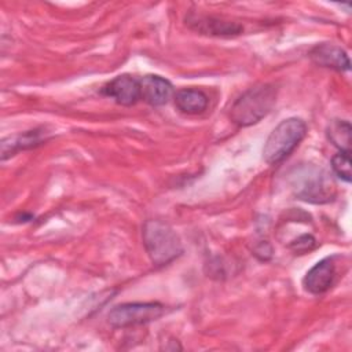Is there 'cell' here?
Instances as JSON below:
<instances>
[{"instance_id": "10", "label": "cell", "mask_w": 352, "mask_h": 352, "mask_svg": "<svg viewBox=\"0 0 352 352\" xmlns=\"http://www.w3.org/2000/svg\"><path fill=\"white\" fill-rule=\"evenodd\" d=\"M309 58L314 63L337 72H348L351 69L346 52L341 47L331 43H322L315 45L309 51Z\"/></svg>"}, {"instance_id": "11", "label": "cell", "mask_w": 352, "mask_h": 352, "mask_svg": "<svg viewBox=\"0 0 352 352\" xmlns=\"http://www.w3.org/2000/svg\"><path fill=\"white\" fill-rule=\"evenodd\" d=\"M173 100L179 111L190 116L204 113L209 104L208 95L204 91L195 88H182L176 91Z\"/></svg>"}, {"instance_id": "7", "label": "cell", "mask_w": 352, "mask_h": 352, "mask_svg": "<svg viewBox=\"0 0 352 352\" xmlns=\"http://www.w3.org/2000/svg\"><path fill=\"white\" fill-rule=\"evenodd\" d=\"M334 257H324L318 261L304 276V289L311 294H322L327 292L336 279Z\"/></svg>"}, {"instance_id": "6", "label": "cell", "mask_w": 352, "mask_h": 352, "mask_svg": "<svg viewBox=\"0 0 352 352\" xmlns=\"http://www.w3.org/2000/svg\"><path fill=\"white\" fill-rule=\"evenodd\" d=\"M186 22L190 29L208 36L230 37V36H236L243 30V28L236 22L223 21L220 18L208 16V15L191 14L186 18Z\"/></svg>"}, {"instance_id": "14", "label": "cell", "mask_w": 352, "mask_h": 352, "mask_svg": "<svg viewBox=\"0 0 352 352\" xmlns=\"http://www.w3.org/2000/svg\"><path fill=\"white\" fill-rule=\"evenodd\" d=\"M351 153L340 151L331 158V169L341 180L351 183L352 172H351Z\"/></svg>"}, {"instance_id": "13", "label": "cell", "mask_w": 352, "mask_h": 352, "mask_svg": "<svg viewBox=\"0 0 352 352\" xmlns=\"http://www.w3.org/2000/svg\"><path fill=\"white\" fill-rule=\"evenodd\" d=\"M327 138L340 151L351 153V124L346 120H333L327 126Z\"/></svg>"}, {"instance_id": "1", "label": "cell", "mask_w": 352, "mask_h": 352, "mask_svg": "<svg viewBox=\"0 0 352 352\" xmlns=\"http://www.w3.org/2000/svg\"><path fill=\"white\" fill-rule=\"evenodd\" d=\"M275 103L276 88L274 85H254L234 100L228 116L238 126H250L260 122L272 110Z\"/></svg>"}, {"instance_id": "9", "label": "cell", "mask_w": 352, "mask_h": 352, "mask_svg": "<svg viewBox=\"0 0 352 352\" xmlns=\"http://www.w3.org/2000/svg\"><path fill=\"white\" fill-rule=\"evenodd\" d=\"M139 85L140 99H143L150 106H164L175 95L170 81L157 74H147L142 77L139 80Z\"/></svg>"}, {"instance_id": "8", "label": "cell", "mask_w": 352, "mask_h": 352, "mask_svg": "<svg viewBox=\"0 0 352 352\" xmlns=\"http://www.w3.org/2000/svg\"><path fill=\"white\" fill-rule=\"evenodd\" d=\"M102 94L121 106H132L140 100L139 80L129 74L117 76L103 87Z\"/></svg>"}, {"instance_id": "16", "label": "cell", "mask_w": 352, "mask_h": 352, "mask_svg": "<svg viewBox=\"0 0 352 352\" xmlns=\"http://www.w3.org/2000/svg\"><path fill=\"white\" fill-rule=\"evenodd\" d=\"M253 253H254V256L257 257V258H260V260H268V258H271V256H272V248H271V245L268 243V242H258L257 245H256V248L253 249Z\"/></svg>"}, {"instance_id": "15", "label": "cell", "mask_w": 352, "mask_h": 352, "mask_svg": "<svg viewBox=\"0 0 352 352\" xmlns=\"http://www.w3.org/2000/svg\"><path fill=\"white\" fill-rule=\"evenodd\" d=\"M315 245H316L315 238L309 234H304L290 243V249L296 253H305V252L312 250L315 248Z\"/></svg>"}, {"instance_id": "4", "label": "cell", "mask_w": 352, "mask_h": 352, "mask_svg": "<svg viewBox=\"0 0 352 352\" xmlns=\"http://www.w3.org/2000/svg\"><path fill=\"white\" fill-rule=\"evenodd\" d=\"M293 188L297 198L312 204L329 202L336 195L334 184L326 172L314 166L302 168L297 172Z\"/></svg>"}, {"instance_id": "2", "label": "cell", "mask_w": 352, "mask_h": 352, "mask_svg": "<svg viewBox=\"0 0 352 352\" xmlns=\"http://www.w3.org/2000/svg\"><path fill=\"white\" fill-rule=\"evenodd\" d=\"M143 245L153 264L161 267L172 263L183 253V246L175 230L161 220H147L142 230Z\"/></svg>"}, {"instance_id": "5", "label": "cell", "mask_w": 352, "mask_h": 352, "mask_svg": "<svg viewBox=\"0 0 352 352\" xmlns=\"http://www.w3.org/2000/svg\"><path fill=\"white\" fill-rule=\"evenodd\" d=\"M165 312L161 302H125L110 309L107 320L116 329L133 327L160 319Z\"/></svg>"}, {"instance_id": "3", "label": "cell", "mask_w": 352, "mask_h": 352, "mask_svg": "<svg viewBox=\"0 0 352 352\" xmlns=\"http://www.w3.org/2000/svg\"><path fill=\"white\" fill-rule=\"evenodd\" d=\"M307 124L297 117L280 121L270 133L263 148V158L268 165L285 161L305 138Z\"/></svg>"}, {"instance_id": "12", "label": "cell", "mask_w": 352, "mask_h": 352, "mask_svg": "<svg viewBox=\"0 0 352 352\" xmlns=\"http://www.w3.org/2000/svg\"><path fill=\"white\" fill-rule=\"evenodd\" d=\"M41 142H43V138H41V132L38 129L28 131V132L15 135V136H10L7 139H3V142H1V157H3V160H6L21 150L36 147V146L41 144Z\"/></svg>"}]
</instances>
